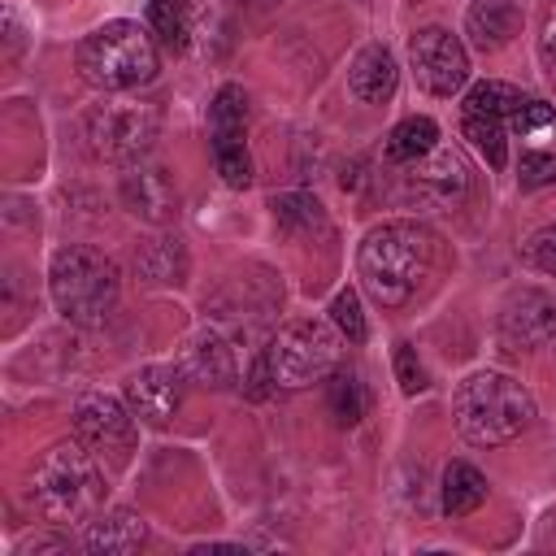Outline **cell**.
<instances>
[{
  "label": "cell",
  "mask_w": 556,
  "mask_h": 556,
  "mask_svg": "<svg viewBox=\"0 0 556 556\" xmlns=\"http://www.w3.org/2000/svg\"><path fill=\"white\" fill-rule=\"evenodd\" d=\"M430 261H434V235L417 222H382L361 239L356 252L361 287L382 308L408 304L430 274Z\"/></svg>",
  "instance_id": "1"
},
{
  "label": "cell",
  "mask_w": 556,
  "mask_h": 556,
  "mask_svg": "<svg viewBox=\"0 0 556 556\" xmlns=\"http://www.w3.org/2000/svg\"><path fill=\"white\" fill-rule=\"evenodd\" d=\"M452 417H456V430L469 443L500 447V443H513L534 421V400H530V391L517 378L482 369V374H469L456 387Z\"/></svg>",
  "instance_id": "2"
},
{
  "label": "cell",
  "mask_w": 556,
  "mask_h": 556,
  "mask_svg": "<svg viewBox=\"0 0 556 556\" xmlns=\"http://www.w3.org/2000/svg\"><path fill=\"white\" fill-rule=\"evenodd\" d=\"M30 500L56 526L91 521L100 500H104V478H100L91 447L83 439L78 443H52L30 469Z\"/></svg>",
  "instance_id": "3"
},
{
  "label": "cell",
  "mask_w": 556,
  "mask_h": 556,
  "mask_svg": "<svg viewBox=\"0 0 556 556\" xmlns=\"http://www.w3.org/2000/svg\"><path fill=\"white\" fill-rule=\"evenodd\" d=\"M78 74L100 91H130L156 78V43L139 22H104L78 43Z\"/></svg>",
  "instance_id": "4"
},
{
  "label": "cell",
  "mask_w": 556,
  "mask_h": 556,
  "mask_svg": "<svg viewBox=\"0 0 556 556\" xmlns=\"http://www.w3.org/2000/svg\"><path fill=\"white\" fill-rule=\"evenodd\" d=\"M48 291L65 321L104 326L109 313L117 308L122 278H117V265L96 248H61L48 269Z\"/></svg>",
  "instance_id": "5"
},
{
  "label": "cell",
  "mask_w": 556,
  "mask_h": 556,
  "mask_svg": "<svg viewBox=\"0 0 556 556\" xmlns=\"http://www.w3.org/2000/svg\"><path fill=\"white\" fill-rule=\"evenodd\" d=\"M265 361H269L274 387H282V391L313 387V382L334 374V365H339V334L326 321H317V317L291 321V326H282L274 334V343L265 348Z\"/></svg>",
  "instance_id": "6"
},
{
  "label": "cell",
  "mask_w": 556,
  "mask_h": 556,
  "mask_svg": "<svg viewBox=\"0 0 556 556\" xmlns=\"http://www.w3.org/2000/svg\"><path fill=\"white\" fill-rule=\"evenodd\" d=\"M156 130H161L156 109L139 104V100H104V104H91L83 117L87 148L104 161H117V165L143 161Z\"/></svg>",
  "instance_id": "7"
},
{
  "label": "cell",
  "mask_w": 556,
  "mask_h": 556,
  "mask_svg": "<svg viewBox=\"0 0 556 556\" xmlns=\"http://www.w3.org/2000/svg\"><path fill=\"white\" fill-rule=\"evenodd\" d=\"M408 61H413V74L417 83L430 91V96H456L465 83H469V52L465 43L443 30V26H426L408 39Z\"/></svg>",
  "instance_id": "8"
},
{
  "label": "cell",
  "mask_w": 556,
  "mask_h": 556,
  "mask_svg": "<svg viewBox=\"0 0 556 556\" xmlns=\"http://www.w3.org/2000/svg\"><path fill=\"white\" fill-rule=\"evenodd\" d=\"M556 334V300L539 287H517L500 304V339L513 352H534Z\"/></svg>",
  "instance_id": "9"
},
{
  "label": "cell",
  "mask_w": 556,
  "mask_h": 556,
  "mask_svg": "<svg viewBox=\"0 0 556 556\" xmlns=\"http://www.w3.org/2000/svg\"><path fill=\"white\" fill-rule=\"evenodd\" d=\"M74 434L113 460H126L130 443H135V417L113 400V395H83L74 404Z\"/></svg>",
  "instance_id": "10"
},
{
  "label": "cell",
  "mask_w": 556,
  "mask_h": 556,
  "mask_svg": "<svg viewBox=\"0 0 556 556\" xmlns=\"http://www.w3.org/2000/svg\"><path fill=\"white\" fill-rule=\"evenodd\" d=\"M182 365H143L126 378V404L148 426H165L182 404Z\"/></svg>",
  "instance_id": "11"
},
{
  "label": "cell",
  "mask_w": 556,
  "mask_h": 556,
  "mask_svg": "<svg viewBox=\"0 0 556 556\" xmlns=\"http://www.w3.org/2000/svg\"><path fill=\"white\" fill-rule=\"evenodd\" d=\"M122 200L130 204L135 217L156 222V226L178 213V191H174V182L165 178V169L143 165V161H135V165L122 174Z\"/></svg>",
  "instance_id": "12"
},
{
  "label": "cell",
  "mask_w": 556,
  "mask_h": 556,
  "mask_svg": "<svg viewBox=\"0 0 556 556\" xmlns=\"http://www.w3.org/2000/svg\"><path fill=\"white\" fill-rule=\"evenodd\" d=\"M178 365H182V374H187L191 382H200V387H230V382H235V352H230L226 334L213 330V326L195 330V334L182 343Z\"/></svg>",
  "instance_id": "13"
},
{
  "label": "cell",
  "mask_w": 556,
  "mask_h": 556,
  "mask_svg": "<svg viewBox=\"0 0 556 556\" xmlns=\"http://www.w3.org/2000/svg\"><path fill=\"white\" fill-rule=\"evenodd\" d=\"M395 83H400V65H395V56H391L387 43H369V48L356 52V61L348 70V87H352L356 100L382 104V100L395 96Z\"/></svg>",
  "instance_id": "14"
},
{
  "label": "cell",
  "mask_w": 556,
  "mask_h": 556,
  "mask_svg": "<svg viewBox=\"0 0 556 556\" xmlns=\"http://www.w3.org/2000/svg\"><path fill=\"white\" fill-rule=\"evenodd\" d=\"M148 539V526L139 513L130 508H113V513H100L87 521V534H83V547L96 552V556H126V552H139Z\"/></svg>",
  "instance_id": "15"
},
{
  "label": "cell",
  "mask_w": 556,
  "mask_h": 556,
  "mask_svg": "<svg viewBox=\"0 0 556 556\" xmlns=\"http://www.w3.org/2000/svg\"><path fill=\"white\" fill-rule=\"evenodd\" d=\"M517 22H521V13H517L513 0H473V4L465 9V35H469L473 48H482V52L504 48V43L517 35Z\"/></svg>",
  "instance_id": "16"
},
{
  "label": "cell",
  "mask_w": 556,
  "mask_h": 556,
  "mask_svg": "<svg viewBox=\"0 0 556 556\" xmlns=\"http://www.w3.org/2000/svg\"><path fill=\"white\" fill-rule=\"evenodd\" d=\"M413 187H421V191H430V195H439V200L465 195V187H469L465 161H460L456 152H439V148H434L426 165L413 161Z\"/></svg>",
  "instance_id": "17"
},
{
  "label": "cell",
  "mask_w": 556,
  "mask_h": 556,
  "mask_svg": "<svg viewBox=\"0 0 556 556\" xmlns=\"http://www.w3.org/2000/svg\"><path fill=\"white\" fill-rule=\"evenodd\" d=\"M482 500H486V478L469 460H452L443 469V513L465 517V513L482 508Z\"/></svg>",
  "instance_id": "18"
},
{
  "label": "cell",
  "mask_w": 556,
  "mask_h": 556,
  "mask_svg": "<svg viewBox=\"0 0 556 556\" xmlns=\"http://www.w3.org/2000/svg\"><path fill=\"white\" fill-rule=\"evenodd\" d=\"M148 30L169 52H182L191 43V4L187 0H148Z\"/></svg>",
  "instance_id": "19"
},
{
  "label": "cell",
  "mask_w": 556,
  "mask_h": 556,
  "mask_svg": "<svg viewBox=\"0 0 556 556\" xmlns=\"http://www.w3.org/2000/svg\"><path fill=\"white\" fill-rule=\"evenodd\" d=\"M439 148V126L430 117H404L391 135H387V156L391 161H421Z\"/></svg>",
  "instance_id": "20"
},
{
  "label": "cell",
  "mask_w": 556,
  "mask_h": 556,
  "mask_svg": "<svg viewBox=\"0 0 556 556\" xmlns=\"http://www.w3.org/2000/svg\"><path fill=\"white\" fill-rule=\"evenodd\" d=\"M369 408V395H365V382L356 369H334L330 374V413L339 426H356Z\"/></svg>",
  "instance_id": "21"
},
{
  "label": "cell",
  "mask_w": 556,
  "mask_h": 556,
  "mask_svg": "<svg viewBox=\"0 0 556 556\" xmlns=\"http://www.w3.org/2000/svg\"><path fill=\"white\" fill-rule=\"evenodd\" d=\"M521 100H526V96H521L513 83L486 78V83H478V87L469 91L465 113H478V117H495V122H504V117H513V113H517V104H521Z\"/></svg>",
  "instance_id": "22"
},
{
  "label": "cell",
  "mask_w": 556,
  "mask_h": 556,
  "mask_svg": "<svg viewBox=\"0 0 556 556\" xmlns=\"http://www.w3.org/2000/svg\"><path fill=\"white\" fill-rule=\"evenodd\" d=\"M139 269H143L152 282H182V274H187V252H182L178 239H152V243H143V252H139Z\"/></svg>",
  "instance_id": "23"
},
{
  "label": "cell",
  "mask_w": 556,
  "mask_h": 556,
  "mask_svg": "<svg viewBox=\"0 0 556 556\" xmlns=\"http://www.w3.org/2000/svg\"><path fill=\"white\" fill-rule=\"evenodd\" d=\"M213 165L226 187H248L252 182V161L243 148V135H213Z\"/></svg>",
  "instance_id": "24"
},
{
  "label": "cell",
  "mask_w": 556,
  "mask_h": 556,
  "mask_svg": "<svg viewBox=\"0 0 556 556\" xmlns=\"http://www.w3.org/2000/svg\"><path fill=\"white\" fill-rule=\"evenodd\" d=\"M465 139L482 152V161L491 169H504L508 161V139H504V126L495 117H478V113H465Z\"/></svg>",
  "instance_id": "25"
},
{
  "label": "cell",
  "mask_w": 556,
  "mask_h": 556,
  "mask_svg": "<svg viewBox=\"0 0 556 556\" xmlns=\"http://www.w3.org/2000/svg\"><path fill=\"white\" fill-rule=\"evenodd\" d=\"M208 117H213V135H243V122H248V96H243V87L226 83L213 96Z\"/></svg>",
  "instance_id": "26"
},
{
  "label": "cell",
  "mask_w": 556,
  "mask_h": 556,
  "mask_svg": "<svg viewBox=\"0 0 556 556\" xmlns=\"http://www.w3.org/2000/svg\"><path fill=\"white\" fill-rule=\"evenodd\" d=\"M274 217H278V226H287V230H295V226H304V230H313V226H326V213H321V204H317L313 195H304V191L278 195V200H274Z\"/></svg>",
  "instance_id": "27"
},
{
  "label": "cell",
  "mask_w": 556,
  "mask_h": 556,
  "mask_svg": "<svg viewBox=\"0 0 556 556\" xmlns=\"http://www.w3.org/2000/svg\"><path fill=\"white\" fill-rule=\"evenodd\" d=\"M330 321H334V330H339L348 343H361V339H365V313H361V295H356L352 287L330 300Z\"/></svg>",
  "instance_id": "28"
},
{
  "label": "cell",
  "mask_w": 556,
  "mask_h": 556,
  "mask_svg": "<svg viewBox=\"0 0 556 556\" xmlns=\"http://www.w3.org/2000/svg\"><path fill=\"white\" fill-rule=\"evenodd\" d=\"M517 178H521L526 191L552 187V182H556V156H552V152H526L521 165H517Z\"/></svg>",
  "instance_id": "29"
},
{
  "label": "cell",
  "mask_w": 556,
  "mask_h": 556,
  "mask_svg": "<svg viewBox=\"0 0 556 556\" xmlns=\"http://www.w3.org/2000/svg\"><path fill=\"white\" fill-rule=\"evenodd\" d=\"M395 378H400V391H404V395H417V391L430 387V382H426V369H421V361H417V352H413L408 343L395 348Z\"/></svg>",
  "instance_id": "30"
},
{
  "label": "cell",
  "mask_w": 556,
  "mask_h": 556,
  "mask_svg": "<svg viewBox=\"0 0 556 556\" xmlns=\"http://www.w3.org/2000/svg\"><path fill=\"white\" fill-rule=\"evenodd\" d=\"M526 261H530L534 269H543V274L556 278V226H543V230L526 243Z\"/></svg>",
  "instance_id": "31"
},
{
  "label": "cell",
  "mask_w": 556,
  "mask_h": 556,
  "mask_svg": "<svg viewBox=\"0 0 556 556\" xmlns=\"http://www.w3.org/2000/svg\"><path fill=\"white\" fill-rule=\"evenodd\" d=\"M508 122H513V130L530 135V130L552 126V122H556V113H552V104H543V100H521V104H517V113H513Z\"/></svg>",
  "instance_id": "32"
},
{
  "label": "cell",
  "mask_w": 556,
  "mask_h": 556,
  "mask_svg": "<svg viewBox=\"0 0 556 556\" xmlns=\"http://www.w3.org/2000/svg\"><path fill=\"white\" fill-rule=\"evenodd\" d=\"M539 61H543V70L556 78V0L543 9V26H539Z\"/></svg>",
  "instance_id": "33"
},
{
  "label": "cell",
  "mask_w": 556,
  "mask_h": 556,
  "mask_svg": "<svg viewBox=\"0 0 556 556\" xmlns=\"http://www.w3.org/2000/svg\"><path fill=\"white\" fill-rule=\"evenodd\" d=\"M30 552H70V543L65 539H30L17 547V556H30Z\"/></svg>",
  "instance_id": "34"
},
{
  "label": "cell",
  "mask_w": 556,
  "mask_h": 556,
  "mask_svg": "<svg viewBox=\"0 0 556 556\" xmlns=\"http://www.w3.org/2000/svg\"><path fill=\"white\" fill-rule=\"evenodd\" d=\"M243 4H278V0H243Z\"/></svg>",
  "instance_id": "35"
}]
</instances>
